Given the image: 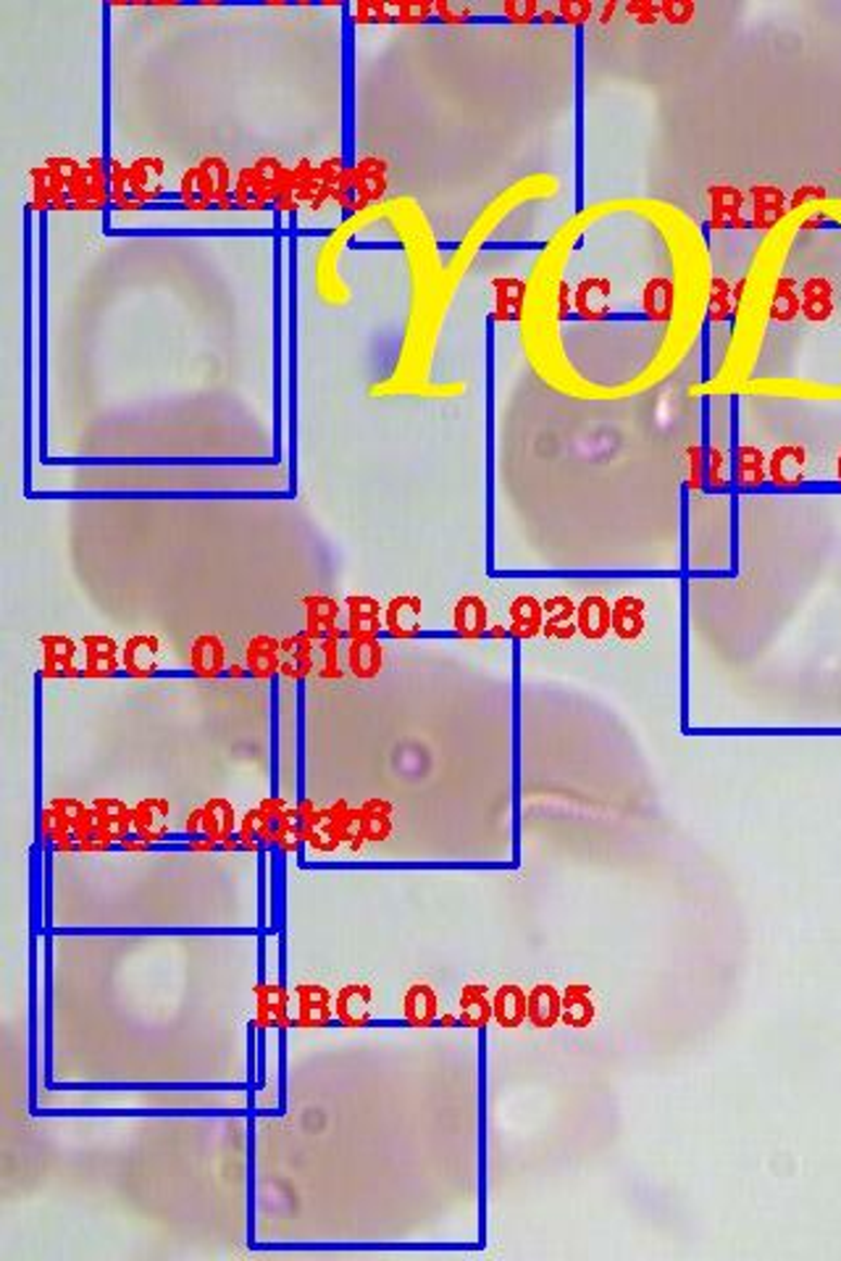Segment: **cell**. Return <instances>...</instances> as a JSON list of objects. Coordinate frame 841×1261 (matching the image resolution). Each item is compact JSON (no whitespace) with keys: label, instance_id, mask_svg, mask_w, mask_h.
Here are the masks:
<instances>
[{"label":"cell","instance_id":"obj_1","mask_svg":"<svg viewBox=\"0 0 841 1261\" xmlns=\"http://www.w3.org/2000/svg\"><path fill=\"white\" fill-rule=\"evenodd\" d=\"M710 240L665 198H613L578 214L523 284V345L537 373L578 399L658 390L705 342Z\"/></svg>","mask_w":841,"mask_h":1261},{"label":"cell","instance_id":"obj_2","mask_svg":"<svg viewBox=\"0 0 841 1261\" xmlns=\"http://www.w3.org/2000/svg\"><path fill=\"white\" fill-rule=\"evenodd\" d=\"M253 1026L258 1030H286L292 1028V991H286L284 978H269L264 972L255 985V1017Z\"/></svg>","mask_w":841,"mask_h":1261},{"label":"cell","instance_id":"obj_3","mask_svg":"<svg viewBox=\"0 0 841 1261\" xmlns=\"http://www.w3.org/2000/svg\"><path fill=\"white\" fill-rule=\"evenodd\" d=\"M334 996L321 983H301L292 991V1028L319 1030L334 1026Z\"/></svg>","mask_w":841,"mask_h":1261},{"label":"cell","instance_id":"obj_4","mask_svg":"<svg viewBox=\"0 0 841 1261\" xmlns=\"http://www.w3.org/2000/svg\"><path fill=\"white\" fill-rule=\"evenodd\" d=\"M40 676L77 678L82 676V645L66 634H46L40 639Z\"/></svg>","mask_w":841,"mask_h":1261},{"label":"cell","instance_id":"obj_5","mask_svg":"<svg viewBox=\"0 0 841 1261\" xmlns=\"http://www.w3.org/2000/svg\"><path fill=\"white\" fill-rule=\"evenodd\" d=\"M82 645V676L85 678H114L124 671L122 649L114 636L109 634H85L79 639Z\"/></svg>","mask_w":841,"mask_h":1261},{"label":"cell","instance_id":"obj_6","mask_svg":"<svg viewBox=\"0 0 841 1261\" xmlns=\"http://www.w3.org/2000/svg\"><path fill=\"white\" fill-rule=\"evenodd\" d=\"M68 200H72V208L77 211H101L105 203H111L109 168H105L103 158H92L90 164L79 168L77 179L68 187Z\"/></svg>","mask_w":841,"mask_h":1261},{"label":"cell","instance_id":"obj_7","mask_svg":"<svg viewBox=\"0 0 841 1261\" xmlns=\"http://www.w3.org/2000/svg\"><path fill=\"white\" fill-rule=\"evenodd\" d=\"M124 673L129 678H153L164 665V645L153 634H135L122 649Z\"/></svg>","mask_w":841,"mask_h":1261},{"label":"cell","instance_id":"obj_8","mask_svg":"<svg viewBox=\"0 0 841 1261\" xmlns=\"http://www.w3.org/2000/svg\"><path fill=\"white\" fill-rule=\"evenodd\" d=\"M187 665L195 678H221L227 676L229 654L227 645L219 634H201L192 639L190 652H187Z\"/></svg>","mask_w":841,"mask_h":1261},{"label":"cell","instance_id":"obj_9","mask_svg":"<svg viewBox=\"0 0 841 1261\" xmlns=\"http://www.w3.org/2000/svg\"><path fill=\"white\" fill-rule=\"evenodd\" d=\"M297 815H301V820H303L305 846H310L314 852H321V854L336 852V849L342 846L340 836H336V828L332 823V815H329L327 807H316L310 799H301V802H297Z\"/></svg>","mask_w":841,"mask_h":1261},{"label":"cell","instance_id":"obj_10","mask_svg":"<svg viewBox=\"0 0 841 1261\" xmlns=\"http://www.w3.org/2000/svg\"><path fill=\"white\" fill-rule=\"evenodd\" d=\"M171 807H168L166 799H140V802L132 804V833L140 836L142 841H151V844H164L168 839V830H171Z\"/></svg>","mask_w":841,"mask_h":1261},{"label":"cell","instance_id":"obj_11","mask_svg":"<svg viewBox=\"0 0 841 1261\" xmlns=\"http://www.w3.org/2000/svg\"><path fill=\"white\" fill-rule=\"evenodd\" d=\"M373 991L366 983H347L334 996V1017L342 1028H366L371 1022Z\"/></svg>","mask_w":841,"mask_h":1261},{"label":"cell","instance_id":"obj_12","mask_svg":"<svg viewBox=\"0 0 841 1261\" xmlns=\"http://www.w3.org/2000/svg\"><path fill=\"white\" fill-rule=\"evenodd\" d=\"M316 652H319V641L310 639L305 630L290 634L282 639V671L279 676L290 680H305L316 673Z\"/></svg>","mask_w":841,"mask_h":1261},{"label":"cell","instance_id":"obj_13","mask_svg":"<svg viewBox=\"0 0 841 1261\" xmlns=\"http://www.w3.org/2000/svg\"><path fill=\"white\" fill-rule=\"evenodd\" d=\"M347 639H373L384 628V610L373 597L353 595L345 599Z\"/></svg>","mask_w":841,"mask_h":1261},{"label":"cell","instance_id":"obj_14","mask_svg":"<svg viewBox=\"0 0 841 1261\" xmlns=\"http://www.w3.org/2000/svg\"><path fill=\"white\" fill-rule=\"evenodd\" d=\"M242 663L251 671V678H273L282 671V639H273L269 634H255L247 639Z\"/></svg>","mask_w":841,"mask_h":1261},{"label":"cell","instance_id":"obj_15","mask_svg":"<svg viewBox=\"0 0 841 1261\" xmlns=\"http://www.w3.org/2000/svg\"><path fill=\"white\" fill-rule=\"evenodd\" d=\"M301 608H303V617H305L303 630L310 636V639H316V641L327 639V636L332 634L336 626H340L342 604L336 602L334 597L308 595V597L301 599Z\"/></svg>","mask_w":841,"mask_h":1261},{"label":"cell","instance_id":"obj_16","mask_svg":"<svg viewBox=\"0 0 841 1261\" xmlns=\"http://www.w3.org/2000/svg\"><path fill=\"white\" fill-rule=\"evenodd\" d=\"M345 665L347 673L360 680H371L382 673L384 667V647L382 641L373 639H347L345 645Z\"/></svg>","mask_w":841,"mask_h":1261},{"label":"cell","instance_id":"obj_17","mask_svg":"<svg viewBox=\"0 0 841 1261\" xmlns=\"http://www.w3.org/2000/svg\"><path fill=\"white\" fill-rule=\"evenodd\" d=\"M405 1022L413 1028H432L439 1020L437 991L429 983H413L403 994Z\"/></svg>","mask_w":841,"mask_h":1261},{"label":"cell","instance_id":"obj_18","mask_svg":"<svg viewBox=\"0 0 841 1261\" xmlns=\"http://www.w3.org/2000/svg\"><path fill=\"white\" fill-rule=\"evenodd\" d=\"M495 1022L505 1030L521 1028L528 1020V994L515 983H505L492 996Z\"/></svg>","mask_w":841,"mask_h":1261},{"label":"cell","instance_id":"obj_19","mask_svg":"<svg viewBox=\"0 0 841 1261\" xmlns=\"http://www.w3.org/2000/svg\"><path fill=\"white\" fill-rule=\"evenodd\" d=\"M458 1020L463 1028H473V1030L487 1028L489 1022L495 1020V1012H492V996H489L487 985L484 983L463 985V991H460V996H458Z\"/></svg>","mask_w":841,"mask_h":1261},{"label":"cell","instance_id":"obj_20","mask_svg":"<svg viewBox=\"0 0 841 1261\" xmlns=\"http://www.w3.org/2000/svg\"><path fill=\"white\" fill-rule=\"evenodd\" d=\"M563 1017V994L552 983H537L528 991V1022L537 1030L556 1028Z\"/></svg>","mask_w":841,"mask_h":1261},{"label":"cell","instance_id":"obj_21","mask_svg":"<svg viewBox=\"0 0 841 1261\" xmlns=\"http://www.w3.org/2000/svg\"><path fill=\"white\" fill-rule=\"evenodd\" d=\"M384 187H387V168L379 158H364L353 166L355 208H364L382 198Z\"/></svg>","mask_w":841,"mask_h":1261},{"label":"cell","instance_id":"obj_22","mask_svg":"<svg viewBox=\"0 0 841 1261\" xmlns=\"http://www.w3.org/2000/svg\"><path fill=\"white\" fill-rule=\"evenodd\" d=\"M384 628L392 639H410L421 628V602L416 597H395L384 608Z\"/></svg>","mask_w":841,"mask_h":1261},{"label":"cell","instance_id":"obj_23","mask_svg":"<svg viewBox=\"0 0 841 1261\" xmlns=\"http://www.w3.org/2000/svg\"><path fill=\"white\" fill-rule=\"evenodd\" d=\"M595 1017H597V1004H595V996H591L589 985H584V983L565 985L563 1017H560V1022H565V1026L573 1028V1030H584V1028H589L591 1022H595Z\"/></svg>","mask_w":841,"mask_h":1261},{"label":"cell","instance_id":"obj_24","mask_svg":"<svg viewBox=\"0 0 841 1261\" xmlns=\"http://www.w3.org/2000/svg\"><path fill=\"white\" fill-rule=\"evenodd\" d=\"M129 174V187H132V195L137 203H148V200H155L161 198L164 192H161V179H164L166 174V166L161 158H137L132 166L127 168Z\"/></svg>","mask_w":841,"mask_h":1261},{"label":"cell","instance_id":"obj_25","mask_svg":"<svg viewBox=\"0 0 841 1261\" xmlns=\"http://www.w3.org/2000/svg\"><path fill=\"white\" fill-rule=\"evenodd\" d=\"M237 828H240V817H237L234 804L229 799L216 797L203 804V830L208 839L221 844V841L237 836Z\"/></svg>","mask_w":841,"mask_h":1261},{"label":"cell","instance_id":"obj_26","mask_svg":"<svg viewBox=\"0 0 841 1261\" xmlns=\"http://www.w3.org/2000/svg\"><path fill=\"white\" fill-rule=\"evenodd\" d=\"M92 810H95L98 826H101L116 844L127 839V836H132V807H129L127 802L103 797L92 802Z\"/></svg>","mask_w":841,"mask_h":1261},{"label":"cell","instance_id":"obj_27","mask_svg":"<svg viewBox=\"0 0 841 1261\" xmlns=\"http://www.w3.org/2000/svg\"><path fill=\"white\" fill-rule=\"evenodd\" d=\"M327 810H329V815H332V823L336 828V836H340L342 846L358 852V849L366 844L364 823H360V810L351 807V802H347V799H336V802L329 804Z\"/></svg>","mask_w":841,"mask_h":1261},{"label":"cell","instance_id":"obj_28","mask_svg":"<svg viewBox=\"0 0 841 1261\" xmlns=\"http://www.w3.org/2000/svg\"><path fill=\"white\" fill-rule=\"evenodd\" d=\"M510 634L521 639H532L539 630H545V604L534 597H515L510 602Z\"/></svg>","mask_w":841,"mask_h":1261},{"label":"cell","instance_id":"obj_29","mask_svg":"<svg viewBox=\"0 0 841 1261\" xmlns=\"http://www.w3.org/2000/svg\"><path fill=\"white\" fill-rule=\"evenodd\" d=\"M489 610L484 599L479 597H463L453 610V626L455 634L466 636V639H476V636L487 634Z\"/></svg>","mask_w":841,"mask_h":1261},{"label":"cell","instance_id":"obj_30","mask_svg":"<svg viewBox=\"0 0 841 1261\" xmlns=\"http://www.w3.org/2000/svg\"><path fill=\"white\" fill-rule=\"evenodd\" d=\"M342 641H347V634L345 628L336 626L332 634L327 636V639L319 641V660H316V676L321 680H340L345 676V647H342Z\"/></svg>","mask_w":841,"mask_h":1261},{"label":"cell","instance_id":"obj_31","mask_svg":"<svg viewBox=\"0 0 841 1261\" xmlns=\"http://www.w3.org/2000/svg\"><path fill=\"white\" fill-rule=\"evenodd\" d=\"M576 613L578 610L573 608V602L569 597L547 599L545 602V634L552 636V639H569V636L573 634V628L578 626Z\"/></svg>","mask_w":841,"mask_h":1261},{"label":"cell","instance_id":"obj_32","mask_svg":"<svg viewBox=\"0 0 841 1261\" xmlns=\"http://www.w3.org/2000/svg\"><path fill=\"white\" fill-rule=\"evenodd\" d=\"M360 823H364L366 841H384L392 833V807L384 799H369L360 804Z\"/></svg>","mask_w":841,"mask_h":1261},{"label":"cell","instance_id":"obj_33","mask_svg":"<svg viewBox=\"0 0 841 1261\" xmlns=\"http://www.w3.org/2000/svg\"><path fill=\"white\" fill-rule=\"evenodd\" d=\"M234 203L240 211H260V208H266V205H271L269 192H266V187L258 182L253 166L242 168V171L237 174Z\"/></svg>","mask_w":841,"mask_h":1261},{"label":"cell","instance_id":"obj_34","mask_svg":"<svg viewBox=\"0 0 841 1261\" xmlns=\"http://www.w3.org/2000/svg\"><path fill=\"white\" fill-rule=\"evenodd\" d=\"M576 623L578 630H582L587 639H600V636H606V630L610 626V610L606 599L602 597L584 599L582 608H578L576 613Z\"/></svg>","mask_w":841,"mask_h":1261},{"label":"cell","instance_id":"obj_35","mask_svg":"<svg viewBox=\"0 0 841 1261\" xmlns=\"http://www.w3.org/2000/svg\"><path fill=\"white\" fill-rule=\"evenodd\" d=\"M177 198H179V203H182V208H187V211H205L214 205V198H211L208 187H205V182H203L201 168L192 166L190 171L182 174V182H179Z\"/></svg>","mask_w":841,"mask_h":1261},{"label":"cell","instance_id":"obj_36","mask_svg":"<svg viewBox=\"0 0 841 1261\" xmlns=\"http://www.w3.org/2000/svg\"><path fill=\"white\" fill-rule=\"evenodd\" d=\"M305 846V833H303V820L301 815H297V804L295 807L286 813L282 820L273 826V849H279V852L284 854H292L297 852V849Z\"/></svg>","mask_w":841,"mask_h":1261},{"label":"cell","instance_id":"obj_37","mask_svg":"<svg viewBox=\"0 0 841 1261\" xmlns=\"http://www.w3.org/2000/svg\"><path fill=\"white\" fill-rule=\"evenodd\" d=\"M40 833L51 846L64 844V841H77L74 839L72 826H68V823L59 813H55V810L48 807V804L42 807V813H40Z\"/></svg>","mask_w":841,"mask_h":1261},{"label":"cell","instance_id":"obj_38","mask_svg":"<svg viewBox=\"0 0 841 1261\" xmlns=\"http://www.w3.org/2000/svg\"><path fill=\"white\" fill-rule=\"evenodd\" d=\"M48 807L55 810V813H59L61 817H64V820H66L68 826H72V830H74V826H77V823L82 820V815L87 813V810H90V804H85L82 799L59 797V799H51V802H48Z\"/></svg>","mask_w":841,"mask_h":1261},{"label":"cell","instance_id":"obj_39","mask_svg":"<svg viewBox=\"0 0 841 1261\" xmlns=\"http://www.w3.org/2000/svg\"><path fill=\"white\" fill-rule=\"evenodd\" d=\"M502 11H505V16L510 18V22H532V18L539 14V5L537 3H508Z\"/></svg>","mask_w":841,"mask_h":1261},{"label":"cell","instance_id":"obj_40","mask_svg":"<svg viewBox=\"0 0 841 1261\" xmlns=\"http://www.w3.org/2000/svg\"><path fill=\"white\" fill-rule=\"evenodd\" d=\"M558 11H560V16H563V22H582V18L589 16L591 5H587V3H560Z\"/></svg>","mask_w":841,"mask_h":1261},{"label":"cell","instance_id":"obj_41","mask_svg":"<svg viewBox=\"0 0 841 1261\" xmlns=\"http://www.w3.org/2000/svg\"><path fill=\"white\" fill-rule=\"evenodd\" d=\"M184 849H190V852L208 854V852H219L221 844H219V841L208 839V836H192V839L184 841Z\"/></svg>","mask_w":841,"mask_h":1261},{"label":"cell","instance_id":"obj_42","mask_svg":"<svg viewBox=\"0 0 841 1261\" xmlns=\"http://www.w3.org/2000/svg\"><path fill=\"white\" fill-rule=\"evenodd\" d=\"M184 833H187V839H192V836H205V830H203V807H195L190 815H187Z\"/></svg>","mask_w":841,"mask_h":1261},{"label":"cell","instance_id":"obj_43","mask_svg":"<svg viewBox=\"0 0 841 1261\" xmlns=\"http://www.w3.org/2000/svg\"><path fill=\"white\" fill-rule=\"evenodd\" d=\"M118 849H122V852L142 854V852H151V849H155V844H151V841H142L140 836L132 833V836H127L124 841H118Z\"/></svg>","mask_w":841,"mask_h":1261},{"label":"cell","instance_id":"obj_44","mask_svg":"<svg viewBox=\"0 0 841 1261\" xmlns=\"http://www.w3.org/2000/svg\"><path fill=\"white\" fill-rule=\"evenodd\" d=\"M247 676H251V671H247L245 663H229L227 678H247Z\"/></svg>","mask_w":841,"mask_h":1261},{"label":"cell","instance_id":"obj_45","mask_svg":"<svg viewBox=\"0 0 841 1261\" xmlns=\"http://www.w3.org/2000/svg\"><path fill=\"white\" fill-rule=\"evenodd\" d=\"M221 852H242V841L232 836V839L221 841Z\"/></svg>","mask_w":841,"mask_h":1261},{"label":"cell","instance_id":"obj_46","mask_svg":"<svg viewBox=\"0 0 841 1261\" xmlns=\"http://www.w3.org/2000/svg\"><path fill=\"white\" fill-rule=\"evenodd\" d=\"M437 1022H439V1026H447V1028H450V1026H460V1020H458V1017H453V1015H445V1017H439Z\"/></svg>","mask_w":841,"mask_h":1261}]
</instances>
